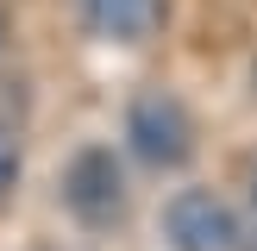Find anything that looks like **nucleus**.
I'll return each mask as SVG.
<instances>
[{"mask_svg": "<svg viewBox=\"0 0 257 251\" xmlns=\"http://www.w3.org/2000/svg\"><path fill=\"white\" fill-rule=\"evenodd\" d=\"M63 207L88 232H119L125 207H132V188H125V163L113 145L69 151V163H63Z\"/></svg>", "mask_w": 257, "mask_h": 251, "instance_id": "obj_1", "label": "nucleus"}, {"mask_svg": "<svg viewBox=\"0 0 257 251\" xmlns=\"http://www.w3.org/2000/svg\"><path fill=\"white\" fill-rule=\"evenodd\" d=\"M125 151H132L138 170H182L195 157V119L176 94L151 88V94H132L125 107Z\"/></svg>", "mask_w": 257, "mask_h": 251, "instance_id": "obj_2", "label": "nucleus"}, {"mask_svg": "<svg viewBox=\"0 0 257 251\" xmlns=\"http://www.w3.org/2000/svg\"><path fill=\"white\" fill-rule=\"evenodd\" d=\"M163 238L170 251H232L238 245V213L226 207L220 188H176L163 207Z\"/></svg>", "mask_w": 257, "mask_h": 251, "instance_id": "obj_3", "label": "nucleus"}, {"mask_svg": "<svg viewBox=\"0 0 257 251\" xmlns=\"http://www.w3.org/2000/svg\"><path fill=\"white\" fill-rule=\"evenodd\" d=\"M163 0H75V19L88 38H107V44H145L163 32Z\"/></svg>", "mask_w": 257, "mask_h": 251, "instance_id": "obj_4", "label": "nucleus"}, {"mask_svg": "<svg viewBox=\"0 0 257 251\" xmlns=\"http://www.w3.org/2000/svg\"><path fill=\"white\" fill-rule=\"evenodd\" d=\"M13 182H19V138L13 126H0V195H13Z\"/></svg>", "mask_w": 257, "mask_h": 251, "instance_id": "obj_5", "label": "nucleus"}, {"mask_svg": "<svg viewBox=\"0 0 257 251\" xmlns=\"http://www.w3.org/2000/svg\"><path fill=\"white\" fill-rule=\"evenodd\" d=\"M7 44H13V25H7V13H0V57H7Z\"/></svg>", "mask_w": 257, "mask_h": 251, "instance_id": "obj_6", "label": "nucleus"}, {"mask_svg": "<svg viewBox=\"0 0 257 251\" xmlns=\"http://www.w3.org/2000/svg\"><path fill=\"white\" fill-rule=\"evenodd\" d=\"M251 201H257V170H251Z\"/></svg>", "mask_w": 257, "mask_h": 251, "instance_id": "obj_7", "label": "nucleus"}]
</instances>
